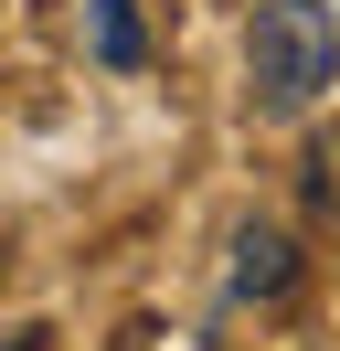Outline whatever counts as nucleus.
Wrapping results in <instances>:
<instances>
[{"instance_id": "nucleus-5", "label": "nucleus", "mask_w": 340, "mask_h": 351, "mask_svg": "<svg viewBox=\"0 0 340 351\" xmlns=\"http://www.w3.org/2000/svg\"><path fill=\"white\" fill-rule=\"evenodd\" d=\"M42 341H53V330H32V319H21V330H0V351H42Z\"/></svg>"}, {"instance_id": "nucleus-1", "label": "nucleus", "mask_w": 340, "mask_h": 351, "mask_svg": "<svg viewBox=\"0 0 340 351\" xmlns=\"http://www.w3.org/2000/svg\"><path fill=\"white\" fill-rule=\"evenodd\" d=\"M245 75H255V107L266 117H298L340 86V22L330 0H266L245 32Z\"/></svg>"}, {"instance_id": "nucleus-3", "label": "nucleus", "mask_w": 340, "mask_h": 351, "mask_svg": "<svg viewBox=\"0 0 340 351\" xmlns=\"http://www.w3.org/2000/svg\"><path fill=\"white\" fill-rule=\"evenodd\" d=\"M85 43H96V64H106V75H138V64H149L138 0H85Z\"/></svg>"}, {"instance_id": "nucleus-4", "label": "nucleus", "mask_w": 340, "mask_h": 351, "mask_svg": "<svg viewBox=\"0 0 340 351\" xmlns=\"http://www.w3.org/2000/svg\"><path fill=\"white\" fill-rule=\"evenodd\" d=\"M308 202H319V213H340V138H319V160H308Z\"/></svg>"}, {"instance_id": "nucleus-2", "label": "nucleus", "mask_w": 340, "mask_h": 351, "mask_svg": "<svg viewBox=\"0 0 340 351\" xmlns=\"http://www.w3.org/2000/svg\"><path fill=\"white\" fill-rule=\"evenodd\" d=\"M234 298H298V245H287V223H245L234 234Z\"/></svg>"}]
</instances>
